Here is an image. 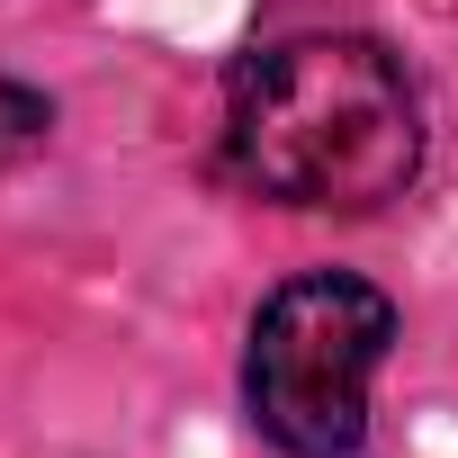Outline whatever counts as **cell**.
<instances>
[{"label":"cell","mask_w":458,"mask_h":458,"mask_svg":"<svg viewBox=\"0 0 458 458\" xmlns=\"http://www.w3.org/2000/svg\"><path fill=\"white\" fill-rule=\"evenodd\" d=\"M225 162L243 189L315 216H369L422 171L413 72L377 37H279L225 90Z\"/></svg>","instance_id":"cell-1"},{"label":"cell","mask_w":458,"mask_h":458,"mask_svg":"<svg viewBox=\"0 0 458 458\" xmlns=\"http://www.w3.org/2000/svg\"><path fill=\"white\" fill-rule=\"evenodd\" d=\"M395 342V306L351 270H306L252 315L243 404L288 458H351L369 431V386Z\"/></svg>","instance_id":"cell-2"},{"label":"cell","mask_w":458,"mask_h":458,"mask_svg":"<svg viewBox=\"0 0 458 458\" xmlns=\"http://www.w3.org/2000/svg\"><path fill=\"white\" fill-rule=\"evenodd\" d=\"M46 135H55V108H46L28 81H0V171H10V162H28Z\"/></svg>","instance_id":"cell-3"}]
</instances>
